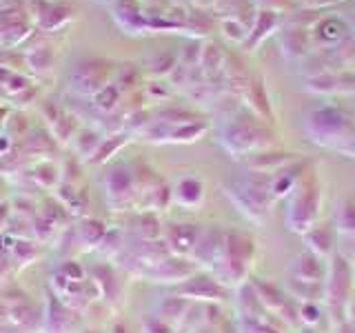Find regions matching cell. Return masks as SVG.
Listing matches in <instances>:
<instances>
[{
	"mask_svg": "<svg viewBox=\"0 0 355 333\" xmlns=\"http://www.w3.org/2000/svg\"><path fill=\"white\" fill-rule=\"evenodd\" d=\"M273 133L251 109L238 107L231 114L222 116L216 129V140L231 158L253 155L273 147Z\"/></svg>",
	"mask_w": 355,
	"mask_h": 333,
	"instance_id": "6da1fadb",
	"label": "cell"
},
{
	"mask_svg": "<svg viewBox=\"0 0 355 333\" xmlns=\"http://www.w3.org/2000/svg\"><path fill=\"white\" fill-rule=\"evenodd\" d=\"M253 260H255V240L249 233L238 229H225L220 253L209 271L227 289H238L242 284H247Z\"/></svg>",
	"mask_w": 355,
	"mask_h": 333,
	"instance_id": "7a4b0ae2",
	"label": "cell"
},
{
	"mask_svg": "<svg viewBox=\"0 0 355 333\" xmlns=\"http://www.w3.org/2000/svg\"><path fill=\"white\" fill-rule=\"evenodd\" d=\"M225 194L244 218L264 225L271 214L275 198L271 194V176L249 171L225 185Z\"/></svg>",
	"mask_w": 355,
	"mask_h": 333,
	"instance_id": "3957f363",
	"label": "cell"
},
{
	"mask_svg": "<svg viewBox=\"0 0 355 333\" xmlns=\"http://www.w3.org/2000/svg\"><path fill=\"white\" fill-rule=\"evenodd\" d=\"M306 136L320 147L347 153L355 140V125L347 111L338 107H318L304 120Z\"/></svg>",
	"mask_w": 355,
	"mask_h": 333,
	"instance_id": "277c9868",
	"label": "cell"
},
{
	"mask_svg": "<svg viewBox=\"0 0 355 333\" xmlns=\"http://www.w3.org/2000/svg\"><path fill=\"white\" fill-rule=\"evenodd\" d=\"M322 207V185L318 180L315 171H304L302 178L293 187V191L286 196V211H284V225L291 233L302 236L315 225L320 218Z\"/></svg>",
	"mask_w": 355,
	"mask_h": 333,
	"instance_id": "5b68a950",
	"label": "cell"
},
{
	"mask_svg": "<svg viewBox=\"0 0 355 333\" xmlns=\"http://www.w3.org/2000/svg\"><path fill=\"white\" fill-rule=\"evenodd\" d=\"M351 293H353V264L342 253L336 251L329 260V271L324 280V300L329 302V309L338 316L336 327L347 322Z\"/></svg>",
	"mask_w": 355,
	"mask_h": 333,
	"instance_id": "8992f818",
	"label": "cell"
},
{
	"mask_svg": "<svg viewBox=\"0 0 355 333\" xmlns=\"http://www.w3.org/2000/svg\"><path fill=\"white\" fill-rule=\"evenodd\" d=\"M116 65L109 62L100 56H87L73 62V69L69 74V89L80 98L92 100L98 92H103L107 85L114 83Z\"/></svg>",
	"mask_w": 355,
	"mask_h": 333,
	"instance_id": "52a82bcc",
	"label": "cell"
},
{
	"mask_svg": "<svg viewBox=\"0 0 355 333\" xmlns=\"http://www.w3.org/2000/svg\"><path fill=\"white\" fill-rule=\"evenodd\" d=\"M105 196L111 211H129L138 205V189H136V176L133 166L127 162L109 164L105 173Z\"/></svg>",
	"mask_w": 355,
	"mask_h": 333,
	"instance_id": "ba28073f",
	"label": "cell"
},
{
	"mask_svg": "<svg viewBox=\"0 0 355 333\" xmlns=\"http://www.w3.org/2000/svg\"><path fill=\"white\" fill-rule=\"evenodd\" d=\"M229 291L231 289H227L214 273L205 269H198L196 273L189 275L184 282L175 284V296L189 300V302H200V305L225 302Z\"/></svg>",
	"mask_w": 355,
	"mask_h": 333,
	"instance_id": "9c48e42d",
	"label": "cell"
},
{
	"mask_svg": "<svg viewBox=\"0 0 355 333\" xmlns=\"http://www.w3.org/2000/svg\"><path fill=\"white\" fill-rule=\"evenodd\" d=\"M27 11L38 33H55L73 20L76 9L64 0H27Z\"/></svg>",
	"mask_w": 355,
	"mask_h": 333,
	"instance_id": "30bf717a",
	"label": "cell"
},
{
	"mask_svg": "<svg viewBox=\"0 0 355 333\" xmlns=\"http://www.w3.org/2000/svg\"><path fill=\"white\" fill-rule=\"evenodd\" d=\"M33 33V20L27 7H3L0 5V49H18Z\"/></svg>",
	"mask_w": 355,
	"mask_h": 333,
	"instance_id": "8fae6325",
	"label": "cell"
},
{
	"mask_svg": "<svg viewBox=\"0 0 355 333\" xmlns=\"http://www.w3.org/2000/svg\"><path fill=\"white\" fill-rule=\"evenodd\" d=\"M253 291L258 296V300L262 302V307L269 311L271 316H275L277 320L282 322V325H288L293 327L297 322V302L288 296L284 289L275 287L271 282H253Z\"/></svg>",
	"mask_w": 355,
	"mask_h": 333,
	"instance_id": "7c38bea8",
	"label": "cell"
},
{
	"mask_svg": "<svg viewBox=\"0 0 355 333\" xmlns=\"http://www.w3.org/2000/svg\"><path fill=\"white\" fill-rule=\"evenodd\" d=\"M198 271V264L191 258H180V255H166L160 262H155L142 271L140 278H147L149 282L160 284H180L189 275Z\"/></svg>",
	"mask_w": 355,
	"mask_h": 333,
	"instance_id": "4fadbf2b",
	"label": "cell"
},
{
	"mask_svg": "<svg viewBox=\"0 0 355 333\" xmlns=\"http://www.w3.org/2000/svg\"><path fill=\"white\" fill-rule=\"evenodd\" d=\"M327 271H329L327 260L320 258V255H315V253H311V251L297 253L286 266L288 280L306 282V284H324Z\"/></svg>",
	"mask_w": 355,
	"mask_h": 333,
	"instance_id": "5bb4252c",
	"label": "cell"
},
{
	"mask_svg": "<svg viewBox=\"0 0 355 333\" xmlns=\"http://www.w3.org/2000/svg\"><path fill=\"white\" fill-rule=\"evenodd\" d=\"M42 333H76L78 331V314L76 309L67 307L64 300L49 296L42 311Z\"/></svg>",
	"mask_w": 355,
	"mask_h": 333,
	"instance_id": "9a60e30c",
	"label": "cell"
},
{
	"mask_svg": "<svg viewBox=\"0 0 355 333\" xmlns=\"http://www.w3.org/2000/svg\"><path fill=\"white\" fill-rule=\"evenodd\" d=\"M222 238H225V229H220L216 225L200 227L196 247L191 251V260L198 264V269L209 271L211 266H214L220 253V247H222Z\"/></svg>",
	"mask_w": 355,
	"mask_h": 333,
	"instance_id": "2e32d148",
	"label": "cell"
},
{
	"mask_svg": "<svg viewBox=\"0 0 355 333\" xmlns=\"http://www.w3.org/2000/svg\"><path fill=\"white\" fill-rule=\"evenodd\" d=\"M200 227L191 225V222H173V225L164 227L162 231V240L173 255H180V258H191V251L196 247Z\"/></svg>",
	"mask_w": 355,
	"mask_h": 333,
	"instance_id": "e0dca14e",
	"label": "cell"
},
{
	"mask_svg": "<svg viewBox=\"0 0 355 333\" xmlns=\"http://www.w3.org/2000/svg\"><path fill=\"white\" fill-rule=\"evenodd\" d=\"M171 200L189 211L200 209L205 203V182L198 176H180L171 187Z\"/></svg>",
	"mask_w": 355,
	"mask_h": 333,
	"instance_id": "ac0fdd59",
	"label": "cell"
},
{
	"mask_svg": "<svg viewBox=\"0 0 355 333\" xmlns=\"http://www.w3.org/2000/svg\"><path fill=\"white\" fill-rule=\"evenodd\" d=\"M114 18L118 25L131 36L149 31L147 27V14L140 7L138 0H114Z\"/></svg>",
	"mask_w": 355,
	"mask_h": 333,
	"instance_id": "d6986e66",
	"label": "cell"
},
{
	"mask_svg": "<svg viewBox=\"0 0 355 333\" xmlns=\"http://www.w3.org/2000/svg\"><path fill=\"white\" fill-rule=\"evenodd\" d=\"M333 229H336V225H333L331 220H322V222L318 220L313 227L302 233L306 251L315 253L324 260L329 255L336 253V236H333Z\"/></svg>",
	"mask_w": 355,
	"mask_h": 333,
	"instance_id": "ffe728a7",
	"label": "cell"
},
{
	"mask_svg": "<svg viewBox=\"0 0 355 333\" xmlns=\"http://www.w3.org/2000/svg\"><path fill=\"white\" fill-rule=\"evenodd\" d=\"M349 36V25L338 16L318 18L311 27V44H322V47H336Z\"/></svg>",
	"mask_w": 355,
	"mask_h": 333,
	"instance_id": "44dd1931",
	"label": "cell"
},
{
	"mask_svg": "<svg viewBox=\"0 0 355 333\" xmlns=\"http://www.w3.org/2000/svg\"><path fill=\"white\" fill-rule=\"evenodd\" d=\"M22 58H25V67L31 76L44 78L51 74L53 65H55V47L49 42L31 44V47L22 51Z\"/></svg>",
	"mask_w": 355,
	"mask_h": 333,
	"instance_id": "7402d4cb",
	"label": "cell"
},
{
	"mask_svg": "<svg viewBox=\"0 0 355 333\" xmlns=\"http://www.w3.org/2000/svg\"><path fill=\"white\" fill-rule=\"evenodd\" d=\"M191 305L189 300L180 298V296H164L158 300V305H155L153 314L162 318L166 325H171L173 329L180 331L184 327V320L189 316V311H191Z\"/></svg>",
	"mask_w": 355,
	"mask_h": 333,
	"instance_id": "603a6c76",
	"label": "cell"
},
{
	"mask_svg": "<svg viewBox=\"0 0 355 333\" xmlns=\"http://www.w3.org/2000/svg\"><path fill=\"white\" fill-rule=\"evenodd\" d=\"M300 155L297 153H288V151H258L253 155H247V166L249 171H258V173H275L280 171L282 166L291 164L293 160H297Z\"/></svg>",
	"mask_w": 355,
	"mask_h": 333,
	"instance_id": "cb8c5ba5",
	"label": "cell"
},
{
	"mask_svg": "<svg viewBox=\"0 0 355 333\" xmlns=\"http://www.w3.org/2000/svg\"><path fill=\"white\" fill-rule=\"evenodd\" d=\"M306 166H309L306 160H300L297 158L291 164L282 166L280 171L271 173V194H273V198L280 200V198H286L288 194H291L293 187L297 185V180L306 171Z\"/></svg>",
	"mask_w": 355,
	"mask_h": 333,
	"instance_id": "d4e9b609",
	"label": "cell"
},
{
	"mask_svg": "<svg viewBox=\"0 0 355 333\" xmlns=\"http://www.w3.org/2000/svg\"><path fill=\"white\" fill-rule=\"evenodd\" d=\"M18 147L27 158L49 160V155L58 149V142H55V138L51 136V131L38 129V131H29V136L22 142H18Z\"/></svg>",
	"mask_w": 355,
	"mask_h": 333,
	"instance_id": "484cf974",
	"label": "cell"
},
{
	"mask_svg": "<svg viewBox=\"0 0 355 333\" xmlns=\"http://www.w3.org/2000/svg\"><path fill=\"white\" fill-rule=\"evenodd\" d=\"M280 20H282V14H277V11L258 9V16H255V22L249 31V38H247V44H244V47H247L249 51H253L262 40H266L273 31H277Z\"/></svg>",
	"mask_w": 355,
	"mask_h": 333,
	"instance_id": "4316f807",
	"label": "cell"
},
{
	"mask_svg": "<svg viewBox=\"0 0 355 333\" xmlns=\"http://www.w3.org/2000/svg\"><path fill=\"white\" fill-rule=\"evenodd\" d=\"M244 100H247L249 109L255 116L266 120V122H273V109H271L269 94H266V87H264L262 78H253V80H249L247 92H244Z\"/></svg>",
	"mask_w": 355,
	"mask_h": 333,
	"instance_id": "83f0119b",
	"label": "cell"
},
{
	"mask_svg": "<svg viewBox=\"0 0 355 333\" xmlns=\"http://www.w3.org/2000/svg\"><path fill=\"white\" fill-rule=\"evenodd\" d=\"M280 47L284 58L293 60V58H302L311 51V33L302 27H293V29H284L280 31Z\"/></svg>",
	"mask_w": 355,
	"mask_h": 333,
	"instance_id": "f1b7e54d",
	"label": "cell"
},
{
	"mask_svg": "<svg viewBox=\"0 0 355 333\" xmlns=\"http://www.w3.org/2000/svg\"><path fill=\"white\" fill-rule=\"evenodd\" d=\"M103 133H100L98 129H92V127H80V131L76 133V138H73V149H76V155H78V160H92L98 147H100V142H103Z\"/></svg>",
	"mask_w": 355,
	"mask_h": 333,
	"instance_id": "f546056e",
	"label": "cell"
},
{
	"mask_svg": "<svg viewBox=\"0 0 355 333\" xmlns=\"http://www.w3.org/2000/svg\"><path fill=\"white\" fill-rule=\"evenodd\" d=\"M142 83V69L133 62H122L116 65L114 71V85L120 89L122 94H133Z\"/></svg>",
	"mask_w": 355,
	"mask_h": 333,
	"instance_id": "4dcf8cb0",
	"label": "cell"
},
{
	"mask_svg": "<svg viewBox=\"0 0 355 333\" xmlns=\"http://www.w3.org/2000/svg\"><path fill=\"white\" fill-rule=\"evenodd\" d=\"M178 62H180L178 53L155 51L149 56L147 60H144V71H147L151 78H164V76H171V71L178 67Z\"/></svg>",
	"mask_w": 355,
	"mask_h": 333,
	"instance_id": "1f68e13d",
	"label": "cell"
},
{
	"mask_svg": "<svg viewBox=\"0 0 355 333\" xmlns=\"http://www.w3.org/2000/svg\"><path fill=\"white\" fill-rule=\"evenodd\" d=\"M80 131V118L73 116L71 111H64L58 116V120L51 125V136L55 138V142L58 144H69L73 142L76 133Z\"/></svg>",
	"mask_w": 355,
	"mask_h": 333,
	"instance_id": "d6a6232c",
	"label": "cell"
},
{
	"mask_svg": "<svg viewBox=\"0 0 355 333\" xmlns=\"http://www.w3.org/2000/svg\"><path fill=\"white\" fill-rule=\"evenodd\" d=\"M105 233H107V227L103 225V222L92 220V218L83 220L80 225L76 227V238L80 240V244L85 249H98L100 242H103V238H105Z\"/></svg>",
	"mask_w": 355,
	"mask_h": 333,
	"instance_id": "836d02e7",
	"label": "cell"
},
{
	"mask_svg": "<svg viewBox=\"0 0 355 333\" xmlns=\"http://www.w3.org/2000/svg\"><path fill=\"white\" fill-rule=\"evenodd\" d=\"M31 171H33L31 173L33 182H36L38 187H42V189H55L62 180L60 166L55 164L53 160H38L36 164H33Z\"/></svg>",
	"mask_w": 355,
	"mask_h": 333,
	"instance_id": "e575fe53",
	"label": "cell"
},
{
	"mask_svg": "<svg viewBox=\"0 0 355 333\" xmlns=\"http://www.w3.org/2000/svg\"><path fill=\"white\" fill-rule=\"evenodd\" d=\"M333 225H336L338 236L355 240V203L353 200H342V203L338 205Z\"/></svg>",
	"mask_w": 355,
	"mask_h": 333,
	"instance_id": "d590c367",
	"label": "cell"
},
{
	"mask_svg": "<svg viewBox=\"0 0 355 333\" xmlns=\"http://www.w3.org/2000/svg\"><path fill=\"white\" fill-rule=\"evenodd\" d=\"M127 140H129V133L127 131L125 133L120 131V133H111V136H105L103 142H100L96 155L89 162H92V164H105V162H109L122 147H125Z\"/></svg>",
	"mask_w": 355,
	"mask_h": 333,
	"instance_id": "8d00e7d4",
	"label": "cell"
},
{
	"mask_svg": "<svg viewBox=\"0 0 355 333\" xmlns=\"http://www.w3.org/2000/svg\"><path fill=\"white\" fill-rule=\"evenodd\" d=\"M225 58L227 56L222 53V49H218L216 44H202V53H200V71H202L207 78H214L218 74H222V67H225Z\"/></svg>",
	"mask_w": 355,
	"mask_h": 333,
	"instance_id": "74e56055",
	"label": "cell"
},
{
	"mask_svg": "<svg viewBox=\"0 0 355 333\" xmlns=\"http://www.w3.org/2000/svg\"><path fill=\"white\" fill-rule=\"evenodd\" d=\"M122 98H125V94L120 92V89L111 83L107 85L103 92H98L94 98H92V103L98 111H103V114H116V111L120 109L122 105Z\"/></svg>",
	"mask_w": 355,
	"mask_h": 333,
	"instance_id": "f35d334b",
	"label": "cell"
},
{
	"mask_svg": "<svg viewBox=\"0 0 355 333\" xmlns=\"http://www.w3.org/2000/svg\"><path fill=\"white\" fill-rule=\"evenodd\" d=\"M3 133L5 136L14 142V144H18V142H22L27 136H29V118L22 114L20 109H16V111H9V118H7V122H5V127H3Z\"/></svg>",
	"mask_w": 355,
	"mask_h": 333,
	"instance_id": "ab89813d",
	"label": "cell"
},
{
	"mask_svg": "<svg viewBox=\"0 0 355 333\" xmlns=\"http://www.w3.org/2000/svg\"><path fill=\"white\" fill-rule=\"evenodd\" d=\"M162 222L153 211H140L138 216V238L140 240H162Z\"/></svg>",
	"mask_w": 355,
	"mask_h": 333,
	"instance_id": "60d3db41",
	"label": "cell"
},
{
	"mask_svg": "<svg viewBox=\"0 0 355 333\" xmlns=\"http://www.w3.org/2000/svg\"><path fill=\"white\" fill-rule=\"evenodd\" d=\"M220 33H222V38L231 44H247L249 27L244 25V22H240L238 18H222Z\"/></svg>",
	"mask_w": 355,
	"mask_h": 333,
	"instance_id": "b9f144b4",
	"label": "cell"
},
{
	"mask_svg": "<svg viewBox=\"0 0 355 333\" xmlns=\"http://www.w3.org/2000/svg\"><path fill=\"white\" fill-rule=\"evenodd\" d=\"M322 316L324 314H322L320 302H297V320L302 322L304 327H309V329L318 327Z\"/></svg>",
	"mask_w": 355,
	"mask_h": 333,
	"instance_id": "7bdbcfd3",
	"label": "cell"
},
{
	"mask_svg": "<svg viewBox=\"0 0 355 333\" xmlns=\"http://www.w3.org/2000/svg\"><path fill=\"white\" fill-rule=\"evenodd\" d=\"M144 96L153 100V103H162V100L171 96V85L164 83V78H153V80L144 85Z\"/></svg>",
	"mask_w": 355,
	"mask_h": 333,
	"instance_id": "ee69618b",
	"label": "cell"
},
{
	"mask_svg": "<svg viewBox=\"0 0 355 333\" xmlns=\"http://www.w3.org/2000/svg\"><path fill=\"white\" fill-rule=\"evenodd\" d=\"M142 333H178V329L166 325V322L155 314H149L142 320Z\"/></svg>",
	"mask_w": 355,
	"mask_h": 333,
	"instance_id": "f6af8a7d",
	"label": "cell"
},
{
	"mask_svg": "<svg viewBox=\"0 0 355 333\" xmlns=\"http://www.w3.org/2000/svg\"><path fill=\"white\" fill-rule=\"evenodd\" d=\"M29 85H33L31 78L25 76L22 71H16L14 78H11V80L5 85V94H7V98H11V96H16V94H20V92H25V89H27Z\"/></svg>",
	"mask_w": 355,
	"mask_h": 333,
	"instance_id": "bcb514c9",
	"label": "cell"
},
{
	"mask_svg": "<svg viewBox=\"0 0 355 333\" xmlns=\"http://www.w3.org/2000/svg\"><path fill=\"white\" fill-rule=\"evenodd\" d=\"M36 98H38V85L33 83V85H29L25 92H20V94H16V96H11L9 98V103H14L18 109H22V107H29V105H33L36 103Z\"/></svg>",
	"mask_w": 355,
	"mask_h": 333,
	"instance_id": "7dc6e473",
	"label": "cell"
},
{
	"mask_svg": "<svg viewBox=\"0 0 355 333\" xmlns=\"http://www.w3.org/2000/svg\"><path fill=\"white\" fill-rule=\"evenodd\" d=\"M251 3L258 9H269V11H277V14H284L288 7V0H251Z\"/></svg>",
	"mask_w": 355,
	"mask_h": 333,
	"instance_id": "c3c4849f",
	"label": "cell"
},
{
	"mask_svg": "<svg viewBox=\"0 0 355 333\" xmlns=\"http://www.w3.org/2000/svg\"><path fill=\"white\" fill-rule=\"evenodd\" d=\"M9 214H11V205H9V203H0V231H3V229L7 227Z\"/></svg>",
	"mask_w": 355,
	"mask_h": 333,
	"instance_id": "681fc988",
	"label": "cell"
},
{
	"mask_svg": "<svg viewBox=\"0 0 355 333\" xmlns=\"http://www.w3.org/2000/svg\"><path fill=\"white\" fill-rule=\"evenodd\" d=\"M306 9H313V11H318V9H322V7H329L333 0H300Z\"/></svg>",
	"mask_w": 355,
	"mask_h": 333,
	"instance_id": "f907efd6",
	"label": "cell"
},
{
	"mask_svg": "<svg viewBox=\"0 0 355 333\" xmlns=\"http://www.w3.org/2000/svg\"><path fill=\"white\" fill-rule=\"evenodd\" d=\"M14 69H9V67H5V65H0V89H5V85L14 78Z\"/></svg>",
	"mask_w": 355,
	"mask_h": 333,
	"instance_id": "816d5d0a",
	"label": "cell"
},
{
	"mask_svg": "<svg viewBox=\"0 0 355 333\" xmlns=\"http://www.w3.org/2000/svg\"><path fill=\"white\" fill-rule=\"evenodd\" d=\"M9 111H11V109H7V107L0 105V129L5 127V122H7V118H9Z\"/></svg>",
	"mask_w": 355,
	"mask_h": 333,
	"instance_id": "f5cc1de1",
	"label": "cell"
},
{
	"mask_svg": "<svg viewBox=\"0 0 355 333\" xmlns=\"http://www.w3.org/2000/svg\"><path fill=\"white\" fill-rule=\"evenodd\" d=\"M3 189H5V178L0 176V203H3Z\"/></svg>",
	"mask_w": 355,
	"mask_h": 333,
	"instance_id": "db71d44e",
	"label": "cell"
},
{
	"mask_svg": "<svg viewBox=\"0 0 355 333\" xmlns=\"http://www.w3.org/2000/svg\"><path fill=\"white\" fill-rule=\"evenodd\" d=\"M114 331H116V333H125V327H122L120 322H118V325H114Z\"/></svg>",
	"mask_w": 355,
	"mask_h": 333,
	"instance_id": "11a10c76",
	"label": "cell"
},
{
	"mask_svg": "<svg viewBox=\"0 0 355 333\" xmlns=\"http://www.w3.org/2000/svg\"><path fill=\"white\" fill-rule=\"evenodd\" d=\"M178 333H184V331H178Z\"/></svg>",
	"mask_w": 355,
	"mask_h": 333,
	"instance_id": "9f6ffc18",
	"label": "cell"
},
{
	"mask_svg": "<svg viewBox=\"0 0 355 333\" xmlns=\"http://www.w3.org/2000/svg\"><path fill=\"white\" fill-rule=\"evenodd\" d=\"M87 333H92V331H87Z\"/></svg>",
	"mask_w": 355,
	"mask_h": 333,
	"instance_id": "6f0895ef",
	"label": "cell"
}]
</instances>
